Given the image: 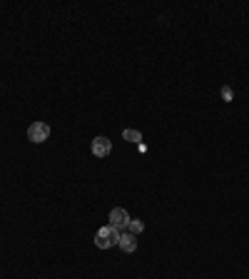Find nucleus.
<instances>
[{
	"mask_svg": "<svg viewBox=\"0 0 249 279\" xmlns=\"http://www.w3.org/2000/svg\"><path fill=\"white\" fill-rule=\"evenodd\" d=\"M117 239H120V232H117L112 224L100 227V229H97V234H95V244H97L100 249H110V247H115V244H117Z\"/></svg>",
	"mask_w": 249,
	"mask_h": 279,
	"instance_id": "nucleus-1",
	"label": "nucleus"
},
{
	"mask_svg": "<svg viewBox=\"0 0 249 279\" xmlns=\"http://www.w3.org/2000/svg\"><path fill=\"white\" fill-rule=\"evenodd\" d=\"M130 214L122 209V207H115L112 212H110V224L117 229V232H127V224H130Z\"/></svg>",
	"mask_w": 249,
	"mask_h": 279,
	"instance_id": "nucleus-2",
	"label": "nucleus"
},
{
	"mask_svg": "<svg viewBox=\"0 0 249 279\" xmlns=\"http://www.w3.org/2000/svg\"><path fill=\"white\" fill-rule=\"evenodd\" d=\"M48 137H50V127L45 122H33L28 127V140L30 142H45Z\"/></svg>",
	"mask_w": 249,
	"mask_h": 279,
	"instance_id": "nucleus-3",
	"label": "nucleus"
},
{
	"mask_svg": "<svg viewBox=\"0 0 249 279\" xmlns=\"http://www.w3.org/2000/svg\"><path fill=\"white\" fill-rule=\"evenodd\" d=\"M112 152V142L107 137H95L92 140V155L95 157H107Z\"/></svg>",
	"mask_w": 249,
	"mask_h": 279,
	"instance_id": "nucleus-4",
	"label": "nucleus"
},
{
	"mask_svg": "<svg viewBox=\"0 0 249 279\" xmlns=\"http://www.w3.org/2000/svg\"><path fill=\"white\" fill-rule=\"evenodd\" d=\"M117 247H120L122 252L132 254V252L137 249V237H135V234H130V232H120V239H117Z\"/></svg>",
	"mask_w": 249,
	"mask_h": 279,
	"instance_id": "nucleus-5",
	"label": "nucleus"
},
{
	"mask_svg": "<svg viewBox=\"0 0 249 279\" xmlns=\"http://www.w3.org/2000/svg\"><path fill=\"white\" fill-rule=\"evenodd\" d=\"M142 229H145V222H142V219H130V224H127V232H130V234L137 237Z\"/></svg>",
	"mask_w": 249,
	"mask_h": 279,
	"instance_id": "nucleus-6",
	"label": "nucleus"
},
{
	"mask_svg": "<svg viewBox=\"0 0 249 279\" xmlns=\"http://www.w3.org/2000/svg\"><path fill=\"white\" fill-rule=\"evenodd\" d=\"M122 137H125V140H130V142H137V145L142 142V135H140L137 130H122Z\"/></svg>",
	"mask_w": 249,
	"mask_h": 279,
	"instance_id": "nucleus-7",
	"label": "nucleus"
},
{
	"mask_svg": "<svg viewBox=\"0 0 249 279\" xmlns=\"http://www.w3.org/2000/svg\"><path fill=\"white\" fill-rule=\"evenodd\" d=\"M222 100H224V102H232V100H234V93H232V88H227V85L222 88Z\"/></svg>",
	"mask_w": 249,
	"mask_h": 279,
	"instance_id": "nucleus-8",
	"label": "nucleus"
}]
</instances>
